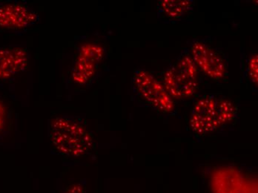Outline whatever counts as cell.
<instances>
[{
  "instance_id": "cell-1",
  "label": "cell",
  "mask_w": 258,
  "mask_h": 193,
  "mask_svg": "<svg viewBox=\"0 0 258 193\" xmlns=\"http://www.w3.org/2000/svg\"><path fill=\"white\" fill-rule=\"evenodd\" d=\"M49 137L56 151L66 156H83L93 145L92 136L87 127L75 117L67 116L52 119Z\"/></svg>"
},
{
  "instance_id": "cell-2",
  "label": "cell",
  "mask_w": 258,
  "mask_h": 193,
  "mask_svg": "<svg viewBox=\"0 0 258 193\" xmlns=\"http://www.w3.org/2000/svg\"><path fill=\"white\" fill-rule=\"evenodd\" d=\"M235 108L232 102L214 95L198 100L190 116V127L200 136L209 134L234 120Z\"/></svg>"
},
{
  "instance_id": "cell-3",
  "label": "cell",
  "mask_w": 258,
  "mask_h": 193,
  "mask_svg": "<svg viewBox=\"0 0 258 193\" xmlns=\"http://www.w3.org/2000/svg\"><path fill=\"white\" fill-rule=\"evenodd\" d=\"M162 84L172 99L189 98L198 88V69L185 49L163 73Z\"/></svg>"
},
{
  "instance_id": "cell-4",
  "label": "cell",
  "mask_w": 258,
  "mask_h": 193,
  "mask_svg": "<svg viewBox=\"0 0 258 193\" xmlns=\"http://www.w3.org/2000/svg\"><path fill=\"white\" fill-rule=\"evenodd\" d=\"M132 87L135 96L156 110L163 113L174 110V100L169 96L161 82L151 72L136 69L132 77Z\"/></svg>"
},
{
  "instance_id": "cell-5",
  "label": "cell",
  "mask_w": 258,
  "mask_h": 193,
  "mask_svg": "<svg viewBox=\"0 0 258 193\" xmlns=\"http://www.w3.org/2000/svg\"><path fill=\"white\" fill-rule=\"evenodd\" d=\"M189 51L197 68L213 81L223 79L227 75V65L218 51L204 41L191 42Z\"/></svg>"
},
{
  "instance_id": "cell-6",
  "label": "cell",
  "mask_w": 258,
  "mask_h": 193,
  "mask_svg": "<svg viewBox=\"0 0 258 193\" xmlns=\"http://www.w3.org/2000/svg\"><path fill=\"white\" fill-rule=\"evenodd\" d=\"M104 54L105 50L101 45L94 43L82 45L79 48L72 67L71 73L72 81L76 84L84 86L92 81Z\"/></svg>"
},
{
  "instance_id": "cell-7",
  "label": "cell",
  "mask_w": 258,
  "mask_h": 193,
  "mask_svg": "<svg viewBox=\"0 0 258 193\" xmlns=\"http://www.w3.org/2000/svg\"><path fill=\"white\" fill-rule=\"evenodd\" d=\"M37 20V14L25 5L6 3L0 6V27L5 29H23L32 26Z\"/></svg>"
},
{
  "instance_id": "cell-8",
  "label": "cell",
  "mask_w": 258,
  "mask_h": 193,
  "mask_svg": "<svg viewBox=\"0 0 258 193\" xmlns=\"http://www.w3.org/2000/svg\"><path fill=\"white\" fill-rule=\"evenodd\" d=\"M28 51L22 48H0V80H8L26 70Z\"/></svg>"
},
{
  "instance_id": "cell-9",
  "label": "cell",
  "mask_w": 258,
  "mask_h": 193,
  "mask_svg": "<svg viewBox=\"0 0 258 193\" xmlns=\"http://www.w3.org/2000/svg\"><path fill=\"white\" fill-rule=\"evenodd\" d=\"M195 6L194 0H162L157 4V11L163 18L177 20L192 12Z\"/></svg>"
},
{
  "instance_id": "cell-10",
  "label": "cell",
  "mask_w": 258,
  "mask_h": 193,
  "mask_svg": "<svg viewBox=\"0 0 258 193\" xmlns=\"http://www.w3.org/2000/svg\"><path fill=\"white\" fill-rule=\"evenodd\" d=\"M247 74L249 77L250 81L256 86H257L258 81V61L257 54L250 56L247 66Z\"/></svg>"
},
{
  "instance_id": "cell-11",
  "label": "cell",
  "mask_w": 258,
  "mask_h": 193,
  "mask_svg": "<svg viewBox=\"0 0 258 193\" xmlns=\"http://www.w3.org/2000/svg\"><path fill=\"white\" fill-rule=\"evenodd\" d=\"M64 193H87L84 186L80 183H75L69 186Z\"/></svg>"
},
{
  "instance_id": "cell-12",
  "label": "cell",
  "mask_w": 258,
  "mask_h": 193,
  "mask_svg": "<svg viewBox=\"0 0 258 193\" xmlns=\"http://www.w3.org/2000/svg\"><path fill=\"white\" fill-rule=\"evenodd\" d=\"M5 121H6V111L3 103L0 102V131L4 127Z\"/></svg>"
}]
</instances>
